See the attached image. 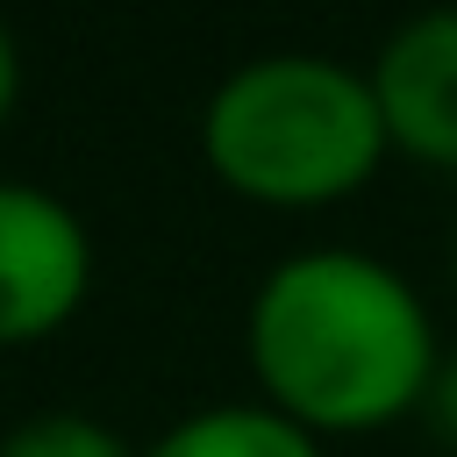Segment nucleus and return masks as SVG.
I'll return each instance as SVG.
<instances>
[{
    "label": "nucleus",
    "instance_id": "nucleus-1",
    "mask_svg": "<svg viewBox=\"0 0 457 457\" xmlns=\"http://www.w3.org/2000/svg\"><path fill=\"white\" fill-rule=\"evenodd\" d=\"M250 371L264 407L307 436H357L414 414L443 364L428 300L364 250H293L250 293Z\"/></svg>",
    "mask_w": 457,
    "mask_h": 457
},
{
    "label": "nucleus",
    "instance_id": "nucleus-2",
    "mask_svg": "<svg viewBox=\"0 0 457 457\" xmlns=\"http://www.w3.org/2000/svg\"><path fill=\"white\" fill-rule=\"evenodd\" d=\"M200 150L214 179L243 200L328 207L357 193L393 143L371 71L321 50H271L214 86L200 114Z\"/></svg>",
    "mask_w": 457,
    "mask_h": 457
},
{
    "label": "nucleus",
    "instance_id": "nucleus-3",
    "mask_svg": "<svg viewBox=\"0 0 457 457\" xmlns=\"http://www.w3.org/2000/svg\"><path fill=\"white\" fill-rule=\"evenodd\" d=\"M93 286V236L86 221L21 179H0V350L57 336Z\"/></svg>",
    "mask_w": 457,
    "mask_h": 457
},
{
    "label": "nucleus",
    "instance_id": "nucleus-4",
    "mask_svg": "<svg viewBox=\"0 0 457 457\" xmlns=\"http://www.w3.org/2000/svg\"><path fill=\"white\" fill-rule=\"evenodd\" d=\"M371 93L393 150L457 171V7H428L400 21L371 57Z\"/></svg>",
    "mask_w": 457,
    "mask_h": 457
},
{
    "label": "nucleus",
    "instance_id": "nucleus-5",
    "mask_svg": "<svg viewBox=\"0 0 457 457\" xmlns=\"http://www.w3.org/2000/svg\"><path fill=\"white\" fill-rule=\"evenodd\" d=\"M143 457H321V436H307L293 414L264 400H228L171 421Z\"/></svg>",
    "mask_w": 457,
    "mask_h": 457
},
{
    "label": "nucleus",
    "instance_id": "nucleus-6",
    "mask_svg": "<svg viewBox=\"0 0 457 457\" xmlns=\"http://www.w3.org/2000/svg\"><path fill=\"white\" fill-rule=\"evenodd\" d=\"M0 457H143V450H129V436H114L107 421L57 407V414L14 421V428L0 436Z\"/></svg>",
    "mask_w": 457,
    "mask_h": 457
},
{
    "label": "nucleus",
    "instance_id": "nucleus-7",
    "mask_svg": "<svg viewBox=\"0 0 457 457\" xmlns=\"http://www.w3.org/2000/svg\"><path fill=\"white\" fill-rule=\"evenodd\" d=\"M421 414H428V428H436L443 443H457V357H443V364H436V378H428V400H421Z\"/></svg>",
    "mask_w": 457,
    "mask_h": 457
},
{
    "label": "nucleus",
    "instance_id": "nucleus-8",
    "mask_svg": "<svg viewBox=\"0 0 457 457\" xmlns=\"http://www.w3.org/2000/svg\"><path fill=\"white\" fill-rule=\"evenodd\" d=\"M14 93H21V57H14V36L0 29V121L14 114Z\"/></svg>",
    "mask_w": 457,
    "mask_h": 457
},
{
    "label": "nucleus",
    "instance_id": "nucleus-9",
    "mask_svg": "<svg viewBox=\"0 0 457 457\" xmlns=\"http://www.w3.org/2000/svg\"><path fill=\"white\" fill-rule=\"evenodd\" d=\"M450 271H457V236H450Z\"/></svg>",
    "mask_w": 457,
    "mask_h": 457
}]
</instances>
